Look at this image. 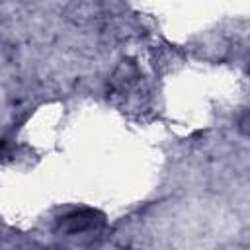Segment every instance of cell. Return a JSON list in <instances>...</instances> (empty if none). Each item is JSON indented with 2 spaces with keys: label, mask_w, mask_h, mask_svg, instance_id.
I'll return each mask as SVG.
<instances>
[{
  "label": "cell",
  "mask_w": 250,
  "mask_h": 250,
  "mask_svg": "<svg viewBox=\"0 0 250 250\" xmlns=\"http://www.w3.org/2000/svg\"><path fill=\"white\" fill-rule=\"evenodd\" d=\"M98 213L96 211H90V209H80V211H72L68 213L66 217L61 219V229L66 230V232H82V230H88L92 227H96V223H100L102 219H96Z\"/></svg>",
  "instance_id": "cell-1"
}]
</instances>
